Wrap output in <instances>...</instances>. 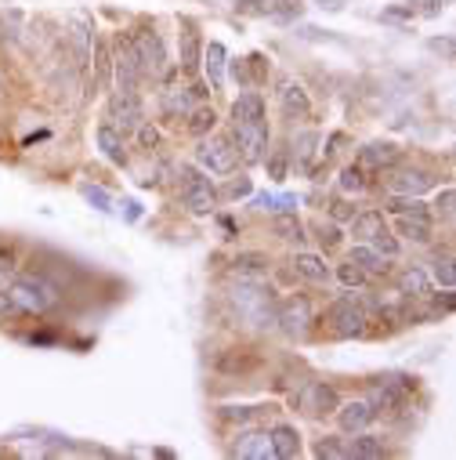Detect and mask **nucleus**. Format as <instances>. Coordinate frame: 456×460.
I'll use <instances>...</instances> for the list:
<instances>
[{"label": "nucleus", "instance_id": "1", "mask_svg": "<svg viewBox=\"0 0 456 460\" xmlns=\"http://www.w3.org/2000/svg\"><path fill=\"white\" fill-rule=\"evenodd\" d=\"M232 308H236V315L247 326H254V330H276V297H272V290L240 283L232 290Z\"/></svg>", "mask_w": 456, "mask_h": 460}, {"label": "nucleus", "instance_id": "2", "mask_svg": "<svg viewBox=\"0 0 456 460\" xmlns=\"http://www.w3.org/2000/svg\"><path fill=\"white\" fill-rule=\"evenodd\" d=\"M8 297L15 308L30 312V315H44L58 305V290L44 279V276H15L8 287Z\"/></svg>", "mask_w": 456, "mask_h": 460}, {"label": "nucleus", "instance_id": "3", "mask_svg": "<svg viewBox=\"0 0 456 460\" xmlns=\"http://www.w3.org/2000/svg\"><path fill=\"white\" fill-rule=\"evenodd\" d=\"M109 58H112V76H117V91L124 94H138V84H142V62H138V51H135V40L131 33H117L109 48Z\"/></svg>", "mask_w": 456, "mask_h": 460}, {"label": "nucleus", "instance_id": "4", "mask_svg": "<svg viewBox=\"0 0 456 460\" xmlns=\"http://www.w3.org/2000/svg\"><path fill=\"white\" fill-rule=\"evenodd\" d=\"M326 319H329L337 337H366V330H370V312L363 308V301H355V294L337 297L329 305Z\"/></svg>", "mask_w": 456, "mask_h": 460}, {"label": "nucleus", "instance_id": "5", "mask_svg": "<svg viewBox=\"0 0 456 460\" xmlns=\"http://www.w3.org/2000/svg\"><path fill=\"white\" fill-rule=\"evenodd\" d=\"M196 160H199V167L210 171V174H232L236 164H240V153H236V142H232V138H224V135L206 138V135H203V142L196 146Z\"/></svg>", "mask_w": 456, "mask_h": 460}, {"label": "nucleus", "instance_id": "6", "mask_svg": "<svg viewBox=\"0 0 456 460\" xmlns=\"http://www.w3.org/2000/svg\"><path fill=\"white\" fill-rule=\"evenodd\" d=\"M131 40H135L142 73H145V76H163V69H167V48H163L160 33H156L149 22H142V26L131 33Z\"/></svg>", "mask_w": 456, "mask_h": 460}, {"label": "nucleus", "instance_id": "7", "mask_svg": "<svg viewBox=\"0 0 456 460\" xmlns=\"http://www.w3.org/2000/svg\"><path fill=\"white\" fill-rule=\"evenodd\" d=\"M109 128L117 131V135H135L138 131V124L145 120V112H142V98L138 94H124V91H117L109 98Z\"/></svg>", "mask_w": 456, "mask_h": 460}, {"label": "nucleus", "instance_id": "8", "mask_svg": "<svg viewBox=\"0 0 456 460\" xmlns=\"http://www.w3.org/2000/svg\"><path fill=\"white\" fill-rule=\"evenodd\" d=\"M181 199L192 214H210L217 207V192H214L210 178L199 174L196 167H181Z\"/></svg>", "mask_w": 456, "mask_h": 460}, {"label": "nucleus", "instance_id": "9", "mask_svg": "<svg viewBox=\"0 0 456 460\" xmlns=\"http://www.w3.org/2000/svg\"><path fill=\"white\" fill-rule=\"evenodd\" d=\"M311 319H315V308H311V301L304 294H294L283 305H276V326L286 337H304L308 326H311Z\"/></svg>", "mask_w": 456, "mask_h": 460}, {"label": "nucleus", "instance_id": "10", "mask_svg": "<svg viewBox=\"0 0 456 460\" xmlns=\"http://www.w3.org/2000/svg\"><path fill=\"white\" fill-rule=\"evenodd\" d=\"M94 37H98V26L87 12H73L69 15V40H73V55L80 62V69H91V51H94Z\"/></svg>", "mask_w": 456, "mask_h": 460}, {"label": "nucleus", "instance_id": "11", "mask_svg": "<svg viewBox=\"0 0 456 460\" xmlns=\"http://www.w3.org/2000/svg\"><path fill=\"white\" fill-rule=\"evenodd\" d=\"M232 138H236V153L247 164H261L265 149H268V120H261V124H236Z\"/></svg>", "mask_w": 456, "mask_h": 460}, {"label": "nucleus", "instance_id": "12", "mask_svg": "<svg viewBox=\"0 0 456 460\" xmlns=\"http://www.w3.org/2000/svg\"><path fill=\"white\" fill-rule=\"evenodd\" d=\"M399 160H402L399 146H391V142H370L366 149H359V164L355 167L363 174H384V171L399 167Z\"/></svg>", "mask_w": 456, "mask_h": 460}, {"label": "nucleus", "instance_id": "13", "mask_svg": "<svg viewBox=\"0 0 456 460\" xmlns=\"http://www.w3.org/2000/svg\"><path fill=\"white\" fill-rule=\"evenodd\" d=\"M297 406H301L304 413H311V417H322V413H333V410L340 406V399H337V392H333L326 381H308V385L297 392Z\"/></svg>", "mask_w": 456, "mask_h": 460}, {"label": "nucleus", "instance_id": "14", "mask_svg": "<svg viewBox=\"0 0 456 460\" xmlns=\"http://www.w3.org/2000/svg\"><path fill=\"white\" fill-rule=\"evenodd\" d=\"M276 98H279V105H283L286 117H308V112H311V98H308L304 84L294 80V76H279Z\"/></svg>", "mask_w": 456, "mask_h": 460}, {"label": "nucleus", "instance_id": "15", "mask_svg": "<svg viewBox=\"0 0 456 460\" xmlns=\"http://www.w3.org/2000/svg\"><path fill=\"white\" fill-rule=\"evenodd\" d=\"M434 185V178L424 171V167H391V174H388V189L395 192V196H420V192H427Z\"/></svg>", "mask_w": 456, "mask_h": 460}, {"label": "nucleus", "instance_id": "16", "mask_svg": "<svg viewBox=\"0 0 456 460\" xmlns=\"http://www.w3.org/2000/svg\"><path fill=\"white\" fill-rule=\"evenodd\" d=\"M228 453H232V456H243V460H268V456H276L268 431H254V428L240 431V435H236V442H232V449H228Z\"/></svg>", "mask_w": 456, "mask_h": 460}, {"label": "nucleus", "instance_id": "17", "mask_svg": "<svg viewBox=\"0 0 456 460\" xmlns=\"http://www.w3.org/2000/svg\"><path fill=\"white\" fill-rule=\"evenodd\" d=\"M370 406H373V413L381 417V413H399V410H406V402H409V395H406V388L402 385H395V381H384L381 377V385L370 392V399H366Z\"/></svg>", "mask_w": 456, "mask_h": 460}, {"label": "nucleus", "instance_id": "18", "mask_svg": "<svg viewBox=\"0 0 456 460\" xmlns=\"http://www.w3.org/2000/svg\"><path fill=\"white\" fill-rule=\"evenodd\" d=\"M333 413H337L340 431H366V428L377 420V413H373V406H370L366 399H352V402H345V406H337Z\"/></svg>", "mask_w": 456, "mask_h": 460}, {"label": "nucleus", "instance_id": "19", "mask_svg": "<svg viewBox=\"0 0 456 460\" xmlns=\"http://www.w3.org/2000/svg\"><path fill=\"white\" fill-rule=\"evenodd\" d=\"M178 26H181V33H178V48H181V69H185V73H196V69H199V58H203L199 26H196L192 19H181Z\"/></svg>", "mask_w": 456, "mask_h": 460}, {"label": "nucleus", "instance_id": "20", "mask_svg": "<svg viewBox=\"0 0 456 460\" xmlns=\"http://www.w3.org/2000/svg\"><path fill=\"white\" fill-rule=\"evenodd\" d=\"M203 73H206V80H210V87L214 91H221V84H224V69H228V51H224V44H217V40H210V44H203Z\"/></svg>", "mask_w": 456, "mask_h": 460}, {"label": "nucleus", "instance_id": "21", "mask_svg": "<svg viewBox=\"0 0 456 460\" xmlns=\"http://www.w3.org/2000/svg\"><path fill=\"white\" fill-rule=\"evenodd\" d=\"M232 117H236V124H261L265 120V98L258 91H243L232 102Z\"/></svg>", "mask_w": 456, "mask_h": 460}, {"label": "nucleus", "instance_id": "22", "mask_svg": "<svg viewBox=\"0 0 456 460\" xmlns=\"http://www.w3.org/2000/svg\"><path fill=\"white\" fill-rule=\"evenodd\" d=\"M272 233L279 240H286V243H304V221L297 217V210H276Z\"/></svg>", "mask_w": 456, "mask_h": 460}, {"label": "nucleus", "instance_id": "23", "mask_svg": "<svg viewBox=\"0 0 456 460\" xmlns=\"http://www.w3.org/2000/svg\"><path fill=\"white\" fill-rule=\"evenodd\" d=\"M268 438H272L276 456H283V460L301 456V435H297V428H290V424H276V428L268 431Z\"/></svg>", "mask_w": 456, "mask_h": 460}, {"label": "nucleus", "instance_id": "24", "mask_svg": "<svg viewBox=\"0 0 456 460\" xmlns=\"http://www.w3.org/2000/svg\"><path fill=\"white\" fill-rule=\"evenodd\" d=\"M94 138H98V149L105 153V160H109V164H117V167H124V164H127L124 135H117V131H112V128H109V124H101Z\"/></svg>", "mask_w": 456, "mask_h": 460}, {"label": "nucleus", "instance_id": "25", "mask_svg": "<svg viewBox=\"0 0 456 460\" xmlns=\"http://www.w3.org/2000/svg\"><path fill=\"white\" fill-rule=\"evenodd\" d=\"M388 221H384V214L381 210H363V214H352V236H355V243H370L381 228H384Z\"/></svg>", "mask_w": 456, "mask_h": 460}, {"label": "nucleus", "instance_id": "26", "mask_svg": "<svg viewBox=\"0 0 456 460\" xmlns=\"http://www.w3.org/2000/svg\"><path fill=\"white\" fill-rule=\"evenodd\" d=\"M352 261H355L366 276H388V272H391V265L384 261V254H377V251H373V247H366V243H355Z\"/></svg>", "mask_w": 456, "mask_h": 460}, {"label": "nucleus", "instance_id": "27", "mask_svg": "<svg viewBox=\"0 0 456 460\" xmlns=\"http://www.w3.org/2000/svg\"><path fill=\"white\" fill-rule=\"evenodd\" d=\"M399 294L402 297H427L431 294V276L424 272V269H406L402 276H399Z\"/></svg>", "mask_w": 456, "mask_h": 460}, {"label": "nucleus", "instance_id": "28", "mask_svg": "<svg viewBox=\"0 0 456 460\" xmlns=\"http://www.w3.org/2000/svg\"><path fill=\"white\" fill-rule=\"evenodd\" d=\"M399 233L413 243H431V221L420 214H399Z\"/></svg>", "mask_w": 456, "mask_h": 460}, {"label": "nucleus", "instance_id": "29", "mask_svg": "<svg viewBox=\"0 0 456 460\" xmlns=\"http://www.w3.org/2000/svg\"><path fill=\"white\" fill-rule=\"evenodd\" d=\"M91 62H94V80L101 91H109V76H112V58H109V44L101 37H94V51H91Z\"/></svg>", "mask_w": 456, "mask_h": 460}, {"label": "nucleus", "instance_id": "30", "mask_svg": "<svg viewBox=\"0 0 456 460\" xmlns=\"http://www.w3.org/2000/svg\"><path fill=\"white\" fill-rule=\"evenodd\" d=\"M294 272L304 276V279H311V283H326L329 279V269H326V261L319 254H297L294 258Z\"/></svg>", "mask_w": 456, "mask_h": 460}, {"label": "nucleus", "instance_id": "31", "mask_svg": "<svg viewBox=\"0 0 456 460\" xmlns=\"http://www.w3.org/2000/svg\"><path fill=\"white\" fill-rule=\"evenodd\" d=\"M185 117H189V131H192L196 138H203V135H210V131L217 128V112H214L210 105H196V109L185 112Z\"/></svg>", "mask_w": 456, "mask_h": 460}, {"label": "nucleus", "instance_id": "32", "mask_svg": "<svg viewBox=\"0 0 456 460\" xmlns=\"http://www.w3.org/2000/svg\"><path fill=\"white\" fill-rule=\"evenodd\" d=\"M388 449H384V442L377 438V435H359V438H352V446H348V456H359V460H381Z\"/></svg>", "mask_w": 456, "mask_h": 460}, {"label": "nucleus", "instance_id": "33", "mask_svg": "<svg viewBox=\"0 0 456 460\" xmlns=\"http://www.w3.org/2000/svg\"><path fill=\"white\" fill-rule=\"evenodd\" d=\"M189 109H192V87H189V91H185V87L163 91V112H167V117H185Z\"/></svg>", "mask_w": 456, "mask_h": 460}, {"label": "nucleus", "instance_id": "34", "mask_svg": "<svg viewBox=\"0 0 456 460\" xmlns=\"http://www.w3.org/2000/svg\"><path fill=\"white\" fill-rule=\"evenodd\" d=\"M388 210L391 214H420V217H427V207L420 203V196H391Z\"/></svg>", "mask_w": 456, "mask_h": 460}, {"label": "nucleus", "instance_id": "35", "mask_svg": "<svg viewBox=\"0 0 456 460\" xmlns=\"http://www.w3.org/2000/svg\"><path fill=\"white\" fill-rule=\"evenodd\" d=\"M366 247H373V251H377V254H384V258H395V254H399V240L391 236V228H388V225L381 228V233H377Z\"/></svg>", "mask_w": 456, "mask_h": 460}, {"label": "nucleus", "instance_id": "36", "mask_svg": "<svg viewBox=\"0 0 456 460\" xmlns=\"http://www.w3.org/2000/svg\"><path fill=\"white\" fill-rule=\"evenodd\" d=\"M366 174L359 171V167H345V171H340V189H345V192H366Z\"/></svg>", "mask_w": 456, "mask_h": 460}, {"label": "nucleus", "instance_id": "37", "mask_svg": "<svg viewBox=\"0 0 456 460\" xmlns=\"http://www.w3.org/2000/svg\"><path fill=\"white\" fill-rule=\"evenodd\" d=\"M268 265H272V261H268L265 254H258V251L236 258V272H268Z\"/></svg>", "mask_w": 456, "mask_h": 460}, {"label": "nucleus", "instance_id": "38", "mask_svg": "<svg viewBox=\"0 0 456 460\" xmlns=\"http://www.w3.org/2000/svg\"><path fill=\"white\" fill-rule=\"evenodd\" d=\"M315 456H329V460H348V446L340 438H322L315 446Z\"/></svg>", "mask_w": 456, "mask_h": 460}, {"label": "nucleus", "instance_id": "39", "mask_svg": "<svg viewBox=\"0 0 456 460\" xmlns=\"http://www.w3.org/2000/svg\"><path fill=\"white\" fill-rule=\"evenodd\" d=\"M258 413H261V406H221V417L236 420V424H250Z\"/></svg>", "mask_w": 456, "mask_h": 460}, {"label": "nucleus", "instance_id": "40", "mask_svg": "<svg viewBox=\"0 0 456 460\" xmlns=\"http://www.w3.org/2000/svg\"><path fill=\"white\" fill-rule=\"evenodd\" d=\"M337 279L345 283V287H363L370 276H366V272H363L355 261H348V265H340V269H337Z\"/></svg>", "mask_w": 456, "mask_h": 460}, {"label": "nucleus", "instance_id": "41", "mask_svg": "<svg viewBox=\"0 0 456 460\" xmlns=\"http://www.w3.org/2000/svg\"><path fill=\"white\" fill-rule=\"evenodd\" d=\"M265 167H268V178H272V181H286V171H290V160H286V153L279 149V153H272V156L265 160Z\"/></svg>", "mask_w": 456, "mask_h": 460}, {"label": "nucleus", "instance_id": "42", "mask_svg": "<svg viewBox=\"0 0 456 460\" xmlns=\"http://www.w3.org/2000/svg\"><path fill=\"white\" fill-rule=\"evenodd\" d=\"M135 135H138V146H142V149H149V153L160 146V131H156L153 124H145V120L138 124V131H135Z\"/></svg>", "mask_w": 456, "mask_h": 460}, {"label": "nucleus", "instance_id": "43", "mask_svg": "<svg viewBox=\"0 0 456 460\" xmlns=\"http://www.w3.org/2000/svg\"><path fill=\"white\" fill-rule=\"evenodd\" d=\"M452 203H456V192H452V185H445L442 196H438V203H434V210H438L442 221H452Z\"/></svg>", "mask_w": 456, "mask_h": 460}, {"label": "nucleus", "instance_id": "44", "mask_svg": "<svg viewBox=\"0 0 456 460\" xmlns=\"http://www.w3.org/2000/svg\"><path fill=\"white\" fill-rule=\"evenodd\" d=\"M431 276H434V283L452 287V258H449V254H445V258H438V261H434V269H431Z\"/></svg>", "mask_w": 456, "mask_h": 460}, {"label": "nucleus", "instance_id": "45", "mask_svg": "<svg viewBox=\"0 0 456 460\" xmlns=\"http://www.w3.org/2000/svg\"><path fill=\"white\" fill-rule=\"evenodd\" d=\"M319 243L329 251V247H337L340 243V228L337 225H319Z\"/></svg>", "mask_w": 456, "mask_h": 460}, {"label": "nucleus", "instance_id": "46", "mask_svg": "<svg viewBox=\"0 0 456 460\" xmlns=\"http://www.w3.org/2000/svg\"><path fill=\"white\" fill-rule=\"evenodd\" d=\"M409 4H424V8H420L424 15H438V12H445V8L452 4V0H409Z\"/></svg>", "mask_w": 456, "mask_h": 460}, {"label": "nucleus", "instance_id": "47", "mask_svg": "<svg viewBox=\"0 0 456 460\" xmlns=\"http://www.w3.org/2000/svg\"><path fill=\"white\" fill-rule=\"evenodd\" d=\"M83 196H87V199H91V203H98V207H101V210H109V196H105V192H101V189H91V185H83Z\"/></svg>", "mask_w": 456, "mask_h": 460}, {"label": "nucleus", "instance_id": "48", "mask_svg": "<svg viewBox=\"0 0 456 460\" xmlns=\"http://www.w3.org/2000/svg\"><path fill=\"white\" fill-rule=\"evenodd\" d=\"M250 192H254V185H250L247 178H240V181L228 185V196H236V199H240V196H250Z\"/></svg>", "mask_w": 456, "mask_h": 460}, {"label": "nucleus", "instance_id": "49", "mask_svg": "<svg viewBox=\"0 0 456 460\" xmlns=\"http://www.w3.org/2000/svg\"><path fill=\"white\" fill-rule=\"evenodd\" d=\"M434 312H452V287H445V294L434 297Z\"/></svg>", "mask_w": 456, "mask_h": 460}, {"label": "nucleus", "instance_id": "50", "mask_svg": "<svg viewBox=\"0 0 456 460\" xmlns=\"http://www.w3.org/2000/svg\"><path fill=\"white\" fill-rule=\"evenodd\" d=\"M258 359H221V370H250Z\"/></svg>", "mask_w": 456, "mask_h": 460}, {"label": "nucleus", "instance_id": "51", "mask_svg": "<svg viewBox=\"0 0 456 460\" xmlns=\"http://www.w3.org/2000/svg\"><path fill=\"white\" fill-rule=\"evenodd\" d=\"M352 214H355V210H352L348 203H333V217H337V221H352Z\"/></svg>", "mask_w": 456, "mask_h": 460}, {"label": "nucleus", "instance_id": "52", "mask_svg": "<svg viewBox=\"0 0 456 460\" xmlns=\"http://www.w3.org/2000/svg\"><path fill=\"white\" fill-rule=\"evenodd\" d=\"M431 51H445V58H452V40H431Z\"/></svg>", "mask_w": 456, "mask_h": 460}, {"label": "nucleus", "instance_id": "53", "mask_svg": "<svg viewBox=\"0 0 456 460\" xmlns=\"http://www.w3.org/2000/svg\"><path fill=\"white\" fill-rule=\"evenodd\" d=\"M232 76H236L240 84H247V87H250V76H247V66H243V62H232Z\"/></svg>", "mask_w": 456, "mask_h": 460}, {"label": "nucleus", "instance_id": "54", "mask_svg": "<svg viewBox=\"0 0 456 460\" xmlns=\"http://www.w3.org/2000/svg\"><path fill=\"white\" fill-rule=\"evenodd\" d=\"M413 15V8H391V12H384V19H409Z\"/></svg>", "mask_w": 456, "mask_h": 460}, {"label": "nucleus", "instance_id": "55", "mask_svg": "<svg viewBox=\"0 0 456 460\" xmlns=\"http://www.w3.org/2000/svg\"><path fill=\"white\" fill-rule=\"evenodd\" d=\"M15 305H12V297L8 294H0V315H4V312H12Z\"/></svg>", "mask_w": 456, "mask_h": 460}, {"label": "nucleus", "instance_id": "56", "mask_svg": "<svg viewBox=\"0 0 456 460\" xmlns=\"http://www.w3.org/2000/svg\"><path fill=\"white\" fill-rule=\"evenodd\" d=\"M322 8H340V0H322Z\"/></svg>", "mask_w": 456, "mask_h": 460}]
</instances>
